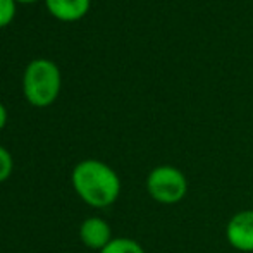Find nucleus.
I'll use <instances>...</instances> for the list:
<instances>
[{
    "label": "nucleus",
    "instance_id": "obj_1",
    "mask_svg": "<svg viewBox=\"0 0 253 253\" xmlns=\"http://www.w3.org/2000/svg\"><path fill=\"white\" fill-rule=\"evenodd\" d=\"M71 183L78 197L95 209H105L112 205L121 195L119 176L102 160H81L73 169Z\"/></svg>",
    "mask_w": 253,
    "mask_h": 253
},
{
    "label": "nucleus",
    "instance_id": "obj_7",
    "mask_svg": "<svg viewBox=\"0 0 253 253\" xmlns=\"http://www.w3.org/2000/svg\"><path fill=\"white\" fill-rule=\"evenodd\" d=\"M100 253H145V250L131 238H114Z\"/></svg>",
    "mask_w": 253,
    "mask_h": 253
},
{
    "label": "nucleus",
    "instance_id": "obj_8",
    "mask_svg": "<svg viewBox=\"0 0 253 253\" xmlns=\"http://www.w3.org/2000/svg\"><path fill=\"white\" fill-rule=\"evenodd\" d=\"M12 169H14V160H12V155L7 148L0 147V183L7 181L12 174Z\"/></svg>",
    "mask_w": 253,
    "mask_h": 253
},
{
    "label": "nucleus",
    "instance_id": "obj_10",
    "mask_svg": "<svg viewBox=\"0 0 253 253\" xmlns=\"http://www.w3.org/2000/svg\"><path fill=\"white\" fill-rule=\"evenodd\" d=\"M5 124H7V109L3 107V103H0V131L3 129Z\"/></svg>",
    "mask_w": 253,
    "mask_h": 253
},
{
    "label": "nucleus",
    "instance_id": "obj_4",
    "mask_svg": "<svg viewBox=\"0 0 253 253\" xmlns=\"http://www.w3.org/2000/svg\"><path fill=\"white\" fill-rule=\"evenodd\" d=\"M226 238L238 252H253V210H241L234 213L226 226Z\"/></svg>",
    "mask_w": 253,
    "mask_h": 253
},
{
    "label": "nucleus",
    "instance_id": "obj_5",
    "mask_svg": "<svg viewBox=\"0 0 253 253\" xmlns=\"http://www.w3.org/2000/svg\"><path fill=\"white\" fill-rule=\"evenodd\" d=\"M80 240L90 250L102 252L114 240L112 229L109 222L102 217H88L80 226Z\"/></svg>",
    "mask_w": 253,
    "mask_h": 253
},
{
    "label": "nucleus",
    "instance_id": "obj_2",
    "mask_svg": "<svg viewBox=\"0 0 253 253\" xmlns=\"http://www.w3.org/2000/svg\"><path fill=\"white\" fill-rule=\"evenodd\" d=\"M23 91L35 107H48L60 91V71L53 60L35 59L24 69Z\"/></svg>",
    "mask_w": 253,
    "mask_h": 253
},
{
    "label": "nucleus",
    "instance_id": "obj_9",
    "mask_svg": "<svg viewBox=\"0 0 253 253\" xmlns=\"http://www.w3.org/2000/svg\"><path fill=\"white\" fill-rule=\"evenodd\" d=\"M16 16V0H0V28L12 23Z\"/></svg>",
    "mask_w": 253,
    "mask_h": 253
},
{
    "label": "nucleus",
    "instance_id": "obj_11",
    "mask_svg": "<svg viewBox=\"0 0 253 253\" xmlns=\"http://www.w3.org/2000/svg\"><path fill=\"white\" fill-rule=\"evenodd\" d=\"M16 2H21V3H33V2H38V0H16Z\"/></svg>",
    "mask_w": 253,
    "mask_h": 253
},
{
    "label": "nucleus",
    "instance_id": "obj_3",
    "mask_svg": "<svg viewBox=\"0 0 253 253\" xmlns=\"http://www.w3.org/2000/svg\"><path fill=\"white\" fill-rule=\"evenodd\" d=\"M148 195L164 205L179 203L188 193V179L174 166H159L150 170L147 177Z\"/></svg>",
    "mask_w": 253,
    "mask_h": 253
},
{
    "label": "nucleus",
    "instance_id": "obj_6",
    "mask_svg": "<svg viewBox=\"0 0 253 253\" xmlns=\"http://www.w3.org/2000/svg\"><path fill=\"white\" fill-rule=\"evenodd\" d=\"M48 12L59 21H78L86 16L90 0H45Z\"/></svg>",
    "mask_w": 253,
    "mask_h": 253
}]
</instances>
